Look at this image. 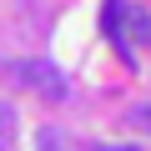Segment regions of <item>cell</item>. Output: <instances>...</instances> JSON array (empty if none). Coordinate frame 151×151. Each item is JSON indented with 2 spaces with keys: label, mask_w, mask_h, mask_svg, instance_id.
<instances>
[{
  "label": "cell",
  "mask_w": 151,
  "mask_h": 151,
  "mask_svg": "<svg viewBox=\"0 0 151 151\" xmlns=\"http://www.w3.org/2000/svg\"><path fill=\"white\" fill-rule=\"evenodd\" d=\"M10 146H15V106L0 101V151H10Z\"/></svg>",
  "instance_id": "obj_2"
},
{
  "label": "cell",
  "mask_w": 151,
  "mask_h": 151,
  "mask_svg": "<svg viewBox=\"0 0 151 151\" xmlns=\"http://www.w3.org/2000/svg\"><path fill=\"white\" fill-rule=\"evenodd\" d=\"M111 151H126V146H111Z\"/></svg>",
  "instance_id": "obj_5"
},
{
  "label": "cell",
  "mask_w": 151,
  "mask_h": 151,
  "mask_svg": "<svg viewBox=\"0 0 151 151\" xmlns=\"http://www.w3.org/2000/svg\"><path fill=\"white\" fill-rule=\"evenodd\" d=\"M35 151H65V136H60L55 126H40V131H35Z\"/></svg>",
  "instance_id": "obj_3"
},
{
  "label": "cell",
  "mask_w": 151,
  "mask_h": 151,
  "mask_svg": "<svg viewBox=\"0 0 151 151\" xmlns=\"http://www.w3.org/2000/svg\"><path fill=\"white\" fill-rule=\"evenodd\" d=\"M10 81L15 86H30L40 101H65V76L50 60H20V65H10Z\"/></svg>",
  "instance_id": "obj_1"
},
{
  "label": "cell",
  "mask_w": 151,
  "mask_h": 151,
  "mask_svg": "<svg viewBox=\"0 0 151 151\" xmlns=\"http://www.w3.org/2000/svg\"><path fill=\"white\" fill-rule=\"evenodd\" d=\"M126 20H131V35L136 40H151V15L146 10H126Z\"/></svg>",
  "instance_id": "obj_4"
}]
</instances>
